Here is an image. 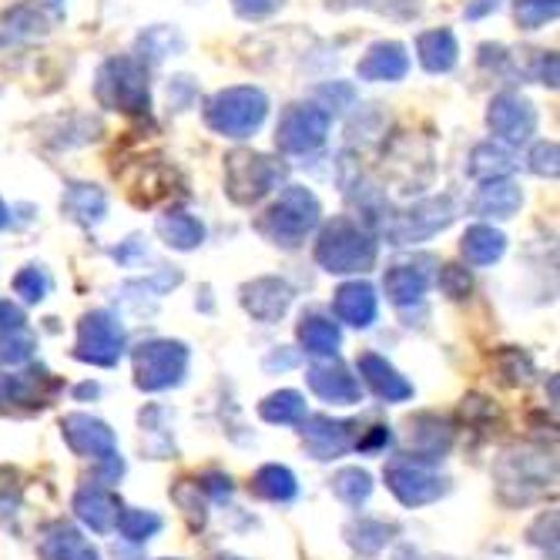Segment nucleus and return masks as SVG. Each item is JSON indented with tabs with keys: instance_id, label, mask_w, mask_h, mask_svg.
Here are the masks:
<instances>
[{
	"instance_id": "nucleus-1",
	"label": "nucleus",
	"mask_w": 560,
	"mask_h": 560,
	"mask_svg": "<svg viewBox=\"0 0 560 560\" xmlns=\"http://www.w3.org/2000/svg\"><path fill=\"white\" fill-rule=\"evenodd\" d=\"M456 219V206L450 198H423L410 209H386L366 206V222L389 245H417L443 232Z\"/></svg>"
},
{
	"instance_id": "nucleus-2",
	"label": "nucleus",
	"mask_w": 560,
	"mask_h": 560,
	"mask_svg": "<svg viewBox=\"0 0 560 560\" xmlns=\"http://www.w3.org/2000/svg\"><path fill=\"white\" fill-rule=\"evenodd\" d=\"M323 206L319 198L305 188V185H285L279 191V198L259 215L256 229L282 248H299L305 238H310L319 225Z\"/></svg>"
},
{
	"instance_id": "nucleus-3",
	"label": "nucleus",
	"mask_w": 560,
	"mask_h": 560,
	"mask_svg": "<svg viewBox=\"0 0 560 560\" xmlns=\"http://www.w3.org/2000/svg\"><path fill=\"white\" fill-rule=\"evenodd\" d=\"M316 262L329 276H355L376 266V238L366 225L355 219H332L319 242H316Z\"/></svg>"
},
{
	"instance_id": "nucleus-4",
	"label": "nucleus",
	"mask_w": 560,
	"mask_h": 560,
	"mask_svg": "<svg viewBox=\"0 0 560 560\" xmlns=\"http://www.w3.org/2000/svg\"><path fill=\"white\" fill-rule=\"evenodd\" d=\"M269 115V97L259 88H225L206 105V125L222 138H252Z\"/></svg>"
},
{
	"instance_id": "nucleus-5",
	"label": "nucleus",
	"mask_w": 560,
	"mask_h": 560,
	"mask_svg": "<svg viewBox=\"0 0 560 560\" xmlns=\"http://www.w3.org/2000/svg\"><path fill=\"white\" fill-rule=\"evenodd\" d=\"M94 94L108 112L121 115H148L151 91H148V71L135 58H112L101 65Z\"/></svg>"
},
{
	"instance_id": "nucleus-6",
	"label": "nucleus",
	"mask_w": 560,
	"mask_h": 560,
	"mask_svg": "<svg viewBox=\"0 0 560 560\" xmlns=\"http://www.w3.org/2000/svg\"><path fill=\"white\" fill-rule=\"evenodd\" d=\"M285 178V165H279L259 151H235L225 159V191L235 206H256L269 191H276Z\"/></svg>"
},
{
	"instance_id": "nucleus-7",
	"label": "nucleus",
	"mask_w": 560,
	"mask_h": 560,
	"mask_svg": "<svg viewBox=\"0 0 560 560\" xmlns=\"http://www.w3.org/2000/svg\"><path fill=\"white\" fill-rule=\"evenodd\" d=\"M188 376V346L178 339H151L135 349V383L144 393H162Z\"/></svg>"
},
{
	"instance_id": "nucleus-8",
	"label": "nucleus",
	"mask_w": 560,
	"mask_h": 560,
	"mask_svg": "<svg viewBox=\"0 0 560 560\" xmlns=\"http://www.w3.org/2000/svg\"><path fill=\"white\" fill-rule=\"evenodd\" d=\"M121 352H125V329L112 313L97 310L78 323L74 360L101 366V370H112V366H118Z\"/></svg>"
},
{
	"instance_id": "nucleus-9",
	"label": "nucleus",
	"mask_w": 560,
	"mask_h": 560,
	"mask_svg": "<svg viewBox=\"0 0 560 560\" xmlns=\"http://www.w3.org/2000/svg\"><path fill=\"white\" fill-rule=\"evenodd\" d=\"M332 115L323 105H292L282 112L276 128V144L285 155H310L329 135Z\"/></svg>"
},
{
	"instance_id": "nucleus-10",
	"label": "nucleus",
	"mask_w": 560,
	"mask_h": 560,
	"mask_svg": "<svg viewBox=\"0 0 560 560\" xmlns=\"http://www.w3.org/2000/svg\"><path fill=\"white\" fill-rule=\"evenodd\" d=\"M386 487L402 506H423L446 493V480L433 474L430 464H420L413 456H396V460L386 464Z\"/></svg>"
},
{
	"instance_id": "nucleus-11",
	"label": "nucleus",
	"mask_w": 560,
	"mask_h": 560,
	"mask_svg": "<svg viewBox=\"0 0 560 560\" xmlns=\"http://www.w3.org/2000/svg\"><path fill=\"white\" fill-rule=\"evenodd\" d=\"M487 125L500 144H527L537 131V112L521 94H497L487 108Z\"/></svg>"
},
{
	"instance_id": "nucleus-12",
	"label": "nucleus",
	"mask_w": 560,
	"mask_h": 560,
	"mask_svg": "<svg viewBox=\"0 0 560 560\" xmlns=\"http://www.w3.org/2000/svg\"><path fill=\"white\" fill-rule=\"evenodd\" d=\"M61 433L68 440V446L78 453V456H88V460H112L118 456V440L112 433L108 423H101L88 413H71L61 420Z\"/></svg>"
},
{
	"instance_id": "nucleus-13",
	"label": "nucleus",
	"mask_w": 560,
	"mask_h": 560,
	"mask_svg": "<svg viewBox=\"0 0 560 560\" xmlns=\"http://www.w3.org/2000/svg\"><path fill=\"white\" fill-rule=\"evenodd\" d=\"M302 443L316 460H336L349 446H355V423L349 420H332V417H305L299 423Z\"/></svg>"
},
{
	"instance_id": "nucleus-14",
	"label": "nucleus",
	"mask_w": 560,
	"mask_h": 560,
	"mask_svg": "<svg viewBox=\"0 0 560 560\" xmlns=\"http://www.w3.org/2000/svg\"><path fill=\"white\" fill-rule=\"evenodd\" d=\"M242 305L252 319L259 323H279L289 305H292V289L285 279H276V276H262L256 282H248L242 289Z\"/></svg>"
},
{
	"instance_id": "nucleus-15",
	"label": "nucleus",
	"mask_w": 560,
	"mask_h": 560,
	"mask_svg": "<svg viewBox=\"0 0 560 560\" xmlns=\"http://www.w3.org/2000/svg\"><path fill=\"white\" fill-rule=\"evenodd\" d=\"M305 383L310 389L323 399V402H332V406H355L363 399V386L355 380L342 363H316L305 373Z\"/></svg>"
},
{
	"instance_id": "nucleus-16",
	"label": "nucleus",
	"mask_w": 560,
	"mask_h": 560,
	"mask_svg": "<svg viewBox=\"0 0 560 560\" xmlns=\"http://www.w3.org/2000/svg\"><path fill=\"white\" fill-rule=\"evenodd\" d=\"M332 313L339 323L352 326V329H370L380 316V299H376V289L370 282H346L336 289L332 295Z\"/></svg>"
},
{
	"instance_id": "nucleus-17",
	"label": "nucleus",
	"mask_w": 560,
	"mask_h": 560,
	"mask_svg": "<svg viewBox=\"0 0 560 560\" xmlns=\"http://www.w3.org/2000/svg\"><path fill=\"white\" fill-rule=\"evenodd\" d=\"M355 370H360L363 383L386 402H406L413 396V383L399 376L393 363H386L380 352H363L360 360H355Z\"/></svg>"
},
{
	"instance_id": "nucleus-18",
	"label": "nucleus",
	"mask_w": 560,
	"mask_h": 560,
	"mask_svg": "<svg viewBox=\"0 0 560 560\" xmlns=\"http://www.w3.org/2000/svg\"><path fill=\"white\" fill-rule=\"evenodd\" d=\"M355 74H360V81H402L410 74V55L396 40H380L355 65Z\"/></svg>"
},
{
	"instance_id": "nucleus-19",
	"label": "nucleus",
	"mask_w": 560,
	"mask_h": 560,
	"mask_svg": "<svg viewBox=\"0 0 560 560\" xmlns=\"http://www.w3.org/2000/svg\"><path fill=\"white\" fill-rule=\"evenodd\" d=\"M40 560H101L94 544L71 524H50L37 540Z\"/></svg>"
},
{
	"instance_id": "nucleus-20",
	"label": "nucleus",
	"mask_w": 560,
	"mask_h": 560,
	"mask_svg": "<svg viewBox=\"0 0 560 560\" xmlns=\"http://www.w3.org/2000/svg\"><path fill=\"white\" fill-rule=\"evenodd\" d=\"M74 514L94 530V534H108L115 530V517H118V500L112 497V490L105 483H84L74 493Z\"/></svg>"
},
{
	"instance_id": "nucleus-21",
	"label": "nucleus",
	"mask_w": 560,
	"mask_h": 560,
	"mask_svg": "<svg viewBox=\"0 0 560 560\" xmlns=\"http://www.w3.org/2000/svg\"><path fill=\"white\" fill-rule=\"evenodd\" d=\"M58 389V380L47 370H27V373H8L0 376V402L14 406H44L50 393Z\"/></svg>"
},
{
	"instance_id": "nucleus-22",
	"label": "nucleus",
	"mask_w": 560,
	"mask_h": 560,
	"mask_svg": "<svg viewBox=\"0 0 560 560\" xmlns=\"http://www.w3.org/2000/svg\"><path fill=\"white\" fill-rule=\"evenodd\" d=\"M386 299L399 310H410V305H420L427 289H430V272L420 262H399L386 272L383 279Z\"/></svg>"
},
{
	"instance_id": "nucleus-23",
	"label": "nucleus",
	"mask_w": 560,
	"mask_h": 560,
	"mask_svg": "<svg viewBox=\"0 0 560 560\" xmlns=\"http://www.w3.org/2000/svg\"><path fill=\"white\" fill-rule=\"evenodd\" d=\"M521 206H524V191L506 178L483 182L480 195L474 198V212L483 219H514Z\"/></svg>"
},
{
	"instance_id": "nucleus-24",
	"label": "nucleus",
	"mask_w": 560,
	"mask_h": 560,
	"mask_svg": "<svg viewBox=\"0 0 560 560\" xmlns=\"http://www.w3.org/2000/svg\"><path fill=\"white\" fill-rule=\"evenodd\" d=\"M417 55H420V65L430 74H446V71L456 68V61H460V44H456V34L453 31L436 27V31L420 34Z\"/></svg>"
},
{
	"instance_id": "nucleus-25",
	"label": "nucleus",
	"mask_w": 560,
	"mask_h": 560,
	"mask_svg": "<svg viewBox=\"0 0 560 560\" xmlns=\"http://www.w3.org/2000/svg\"><path fill=\"white\" fill-rule=\"evenodd\" d=\"M453 430L436 417H420L410 430V456L420 464H433L450 450Z\"/></svg>"
},
{
	"instance_id": "nucleus-26",
	"label": "nucleus",
	"mask_w": 560,
	"mask_h": 560,
	"mask_svg": "<svg viewBox=\"0 0 560 560\" xmlns=\"http://www.w3.org/2000/svg\"><path fill=\"white\" fill-rule=\"evenodd\" d=\"M460 248H464V259H467L470 266L487 269V266H493V262L503 259V252H506V235L497 232L493 225H474V229L464 232Z\"/></svg>"
},
{
	"instance_id": "nucleus-27",
	"label": "nucleus",
	"mask_w": 560,
	"mask_h": 560,
	"mask_svg": "<svg viewBox=\"0 0 560 560\" xmlns=\"http://www.w3.org/2000/svg\"><path fill=\"white\" fill-rule=\"evenodd\" d=\"M299 346L302 352L310 355H319V360H332L342 346V332L332 319H323V316H305L299 323Z\"/></svg>"
},
{
	"instance_id": "nucleus-28",
	"label": "nucleus",
	"mask_w": 560,
	"mask_h": 560,
	"mask_svg": "<svg viewBox=\"0 0 560 560\" xmlns=\"http://www.w3.org/2000/svg\"><path fill=\"white\" fill-rule=\"evenodd\" d=\"M65 212L78 222V225H97L108 215V195L97 185H71L65 191Z\"/></svg>"
},
{
	"instance_id": "nucleus-29",
	"label": "nucleus",
	"mask_w": 560,
	"mask_h": 560,
	"mask_svg": "<svg viewBox=\"0 0 560 560\" xmlns=\"http://www.w3.org/2000/svg\"><path fill=\"white\" fill-rule=\"evenodd\" d=\"M155 229H159L162 242L178 248V252H191V248H198L201 242H206V225H201L188 212H168V215L159 219Z\"/></svg>"
},
{
	"instance_id": "nucleus-30",
	"label": "nucleus",
	"mask_w": 560,
	"mask_h": 560,
	"mask_svg": "<svg viewBox=\"0 0 560 560\" xmlns=\"http://www.w3.org/2000/svg\"><path fill=\"white\" fill-rule=\"evenodd\" d=\"M514 172V155L497 141H483L474 148L470 155V175L477 182H497V178H511Z\"/></svg>"
},
{
	"instance_id": "nucleus-31",
	"label": "nucleus",
	"mask_w": 560,
	"mask_h": 560,
	"mask_svg": "<svg viewBox=\"0 0 560 560\" xmlns=\"http://www.w3.org/2000/svg\"><path fill=\"white\" fill-rule=\"evenodd\" d=\"M252 490H256L262 500H272V503H289L295 500L299 493V480L289 467L282 464H266L256 477H252Z\"/></svg>"
},
{
	"instance_id": "nucleus-32",
	"label": "nucleus",
	"mask_w": 560,
	"mask_h": 560,
	"mask_svg": "<svg viewBox=\"0 0 560 560\" xmlns=\"http://www.w3.org/2000/svg\"><path fill=\"white\" fill-rule=\"evenodd\" d=\"M259 417L266 423H276V427H295L305 420V396L295 389H279V393L262 399Z\"/></svg>"
},
{
	"instance_id": "nucleus-33",
	"label": "nucleus",
	"mask_w": 560,
	"mask_h": 560,
	"mask_svg": "<svg viewBox=\"0 0 560 560\" xmlns=\"http://www.w3.org/2000/svg\"><path fill=\"white\" fill-rule=\"evenodd\" d=\"M115 527L125 540L131 544H144L162 530V517L151 514V511H138V506H118V517Z\"/></svg>"
},
{
	"instance_id": "nucleus-34",
	"label": "nucleus",
	"mask_w": 560,
	"mask_h": 560,
	"mask_svg": "<svg viewBox=\"0 0 560 560\" xmlns=\"http://www.w3.org/2000/svg\"><path fill=\"white\" fill-rule=\"evenodd\" d=\"M332 493H336L342 503H349V506H360V503H366L370 493H373V477H370L366 470H360V467H346V470H339V474L332 477Z\"/></svg>"
},
{
	"instance_id": "nucleus-35",
	"label": "nucleus",
	"mask_w": 560,
	"mask_h": 560,
	"mask_svg": "<svg viewBox=\"0 0 560 560\" xmlns=\"http://www.w3.org/2000/svg\"><path fill=\"white\" fill-rule=\"evenodd\" d=\"M393 534H396V527L386 524V521H360V524H352V527L346 530L349 544H352L355 550H363V553L383 550V547L393 540Z\"/></svg>"
},
{
	"instance_id": "nucleus-36",
	"label": "nucleus",
	"mask_w": 560,
	"mask_h": 560,
	"mask_svg": "<svg viewBox=\"0 0 560 560\" xmlns=\"http://www.w3.org/2000/svg\"><path fill=\"white\" fill-rule=\"evenodd\" d=\"M514 14H517V24H521V27L537 31V27L557 21V14H560V0H517V4H514Z\"/></svg>"
},
{
	"instance_id": "nucleus-37",
	"label": "nucleus",
	"mask_w": 560,
	"mask_h": 560,
	"mask_svg": "<svg viewBox=\"0 0 560 560\" xmlns=\"http://www.w3.org/2000/svg\"><path fill=\"white\" fill-rule=\"evenodd\" d=\"M31 352H34V336L27 329L0 332V366H21L31 360Z\"/></svg>"
},
{
	"instance_id": "nucleus-38",
	"label": "nucleus",
	"mask_w": 560,
	"mask_h": 560,
	"mask_svg": "<svg viewBox=\"0 0 560 560\" xmlns=\"http://www.w3.org/2000/svg\"><path fill=\"white\" fill-rule=\"evenodd\" d=\"M50 276H47V269H40V266H24L18 276H14V292L24 299V302H44L47 299V292H50Z\"/></svg>"
},
{
	"instance_id": "nucleus-39",
	"label": "nucleus",
	"mask_w": 560,
	"mask_h": 560,
	"mask_svg": "<svg viewBox=\"0 0 560 560\" xmlns=\"http://www.w3.org/2000/svg\"><path fill=\"white\" fill-rule=\"evenodd\" d=\"M182 47H185V40L178 34H172L168 27H155V31L141 34V50L151 61H162L172 55V50H182Z\"/></svg>"
},
{
	"instance_id": "nucleus-40",
	"label": "nucleus",
	"mask_w": 560,
	"mask_h": 560,
	"mask_svg": "<svg viewBox=\"0 0 560 560\" xmlns=\"http://www.w3.org/2000/svg\"><path fill=\"white\" fill-rule=\"evenodd\" d=\"M175 503L182 506V514L191 521V524H206V500H201V487L191 483V480H182L175 490H172Z\"/></svg>"
},
{
	"instance_id": "nucleus-41",
	"label": "nucleus",
	"mask_w": 560,
	"mask_h": 560,
	"mask_svg": "<svg viewBox=\"0 0 560 560\" xmlns=\"http://www.w3.org/2000/svg\"><path fill=\"white\" fill-rule=\"evenodd\" d=\"M500 373H503L506 383L524 386V383H530V376H534V363H530V355H524L521 349H506V352L500 355Z\"/></svg>"
},
{
	"instance_id": "nucleus-42",
	"label": "nucleus",
	"mask_w": 560,
	"mask_h": 560,
	"mask_svg": "<svg viewBox=\"0 0 560 560\" xmlns=\"http://www.w3.org/2000/svg\"><path fill=\"white\" fill-rule=\"evenodd\" d=\"M527 162H530V172L534 175L557 178V172H560V148H557V141H537Z\"/></svg>"
},
{
	"instance_id": "nucleus-43",
	"label": "nucleus",
	"mask_w": 560,
	"mask_h": 560,
	"mask_svg": "<svg viewBox=\"0 0 560 560\" xmlns=\"http://www.w3.org/2000/svg\"><path fill=\"white\" fill-rule=\"evenodd\" d=\"M4 37H34V34H40V18H37V11L34 8H14L11 14H4Z\"/></svg>"
},
{
	"instance_id": "nucleus-44",
	"label": "nucleus",
	"mask_w": 560,
	"mask_h": 560,
	"mask_svg": "<svg viewBox=\"0 0 560 560\" xmlns=\"http://www.w3.org/2000/svg\"><path fill=\"white\" fill-rule=\"evenodd\" d=\"M436 282H440L443 295H450V299H464V295H470V289H474L470 272L460 269V266H443L440 276H436Z\"/></svg>"
},
{
	"instance_id": "nucleus-45",
	"label": "nucleus",
	"mask_w": 560,
	"mask_h": 560,
	"mask_svg": "<svg viewBox=\"0 0 560 560\" xmlns=\"http://www.w3.org/2000/svg\"><path fill=\"white\" fill-rule=\"evenodd\" d=\"M232 8L245 21H262V18H269V14H276L282 8V0H232Z\"/></svg>"
},
{
	"instance_id": "nucleus-46",
	"label": "nucleus",
	"mask_w": 560,
	"mask_h": 560,
	"mask_svg": "<svg viewBox=\"0 0 560 560\" xmlns=\"http://www.w3.org/2000/svg\"><path fill=\"white\" fill-rule=\"evenodd\" d=\"M363 4L389 18H413L420 11V0H363Z\"/></svg>"
},
{
	"instance_id": "nucleus-47",
	"label": "nucleus",
	"mask_w": 560,
	"mask_h": 560,
	"mask_svg": "<svg viewBox=\"0 0 560 560\" xmlns=\"http://www.w3.org/2000/svg\"><path fill=\"white\" fill-rule=\"evenodd\" d=\"M319 97H326L329 105H326V112L332 115V112H346L349 105H352V88L349 84H339V81H332V84H326V88H319Z\"/></svg>"
},
{
	"instance_id": "nucleus-48",
	"label": "nucleus",
	"mask_w": 560,
	"mask_h": 560,
	"mask_svg": "<svg viewBox=\"0 0 560 560\" xmlns=\"http://www.w3.org/2000/svg\"><path fill=\"white\" fill-rule=\"evenodd\" d=\"M11 329H24V313L11 299H0V332H11Z\"/></svg>"
},
{
	"instance_id": "nucleus-49",
	"label": "nucleus",
	"mask_w": 560,
	"mask_h": 560,
	"mask_svg": "<svg viewBox=\"0 0 560 560\" xmlns=\"http://www.w3.org/2000/svg\"><path fill=\"white\" fill-rule=\"evenodd\" d=\"M386 443H389V430L386 427H373L366 436H355V450H363V453L383 450Z\"/></svg>"
},
{
	"instance_id": "nucleus-50",
	"label": "nucleus",
	"mask_w": 560,
	"mask_h": 560,
	"mask_svg": "<svg viewBox=\"0 0 560 560\" xmlns=\"http://www.w3.org/2000/svg\"><path fill=\"white\" fill-rule=\"evenodd\" d=\"M201 490H209V493L222 503V500H229V497H232V480H229V477H222V474H209L206 480H201Z\"/></svg>"
},
{
	"instance_id": "nucleus-51",
	"label": "nucleus",
	"mask_w": 560,
	"mask_h": 560,
	"mask_svg": "<svg viewBox=\"0 0 560 560\" xmlns=\"http://www.w3.org/2000/svg\"><path fill=\"white\" fill-rule=\"evenodd\" d=\"M112 256H115V259H118L121 266H131L135 259L148 256V248L141 245V238H128V242H125L121 248H115V252H112Z\"/></svg>"
},
{
	"instance_id": "nucleus-52",
	"label": "nucleus",
	"mask_w": 560,
	"mask_h": 560,
	"mask_svg": "<svg viewBox=\"0 0 560 560\" xmlns=\"http://www.w3.org/2000/svg\"><path fill=\"white\" fill-rule=\"evenodd\" d=\"M537 81L547 84V88H557V58H553V50H547V55L537 58Z\"/></svg>"
},
{
	"instance_id": "nucleus-53",
	"label": "nucleus",
	"mask_w": 560,
	"mask_h": 560,
	"mask_svg": "<svg viewBox=\"0 0 560 560\" xmlns=\"http://www.w3.org/2000/svg\"><path fill=\"white\" fill-rule=\"evenodd\" d=\"M393 560H453V557H436V553H423V550H413V547H402Z\"/></svg>"
},
{
	"instance_id": "nucleus-54",
	"label": "nucleus",
	"mask_w": 560,
	"mask_h": 560,
	"mask_svg": "<svg viewBox=\"0 0 560 560\" xmlns=\"http://www.w3.org/2000/svg\"><path fill=\"white\" fill-rule=\"evenodd\" d=\"M11 225V212H8V206L0 201V229H8Z\"/></svg>"
},
{
	"instance_id": "nucleus-55",
	"label": "nucleus",
	"mask_w": 560,
	"mask_h": 560,
	"mask_svg": "<svg viewBox=\"0 0 560 560\" xmlns=\"http://www.w3.org/2000/svg\"><path fill=\"white\" fill-rule=\"evenodd\" d=\"M78 396H97V386H94V383H84V386L78 389Z\"/></svg>"
},
{
	"instance_id": "nucleus-56",
	"label": "nucleus",
	"mask_w": 560,
	"mask_h": 560,
	"mask_svg": "<svg viewBox=\"0 0 560 560\" xmlns=\"http://www.w3.org/2000/svg\"><path fill=\"white\" fill-rule=\"evenodd\" d=\"M219 560H242V557H219Z\"/></svg>"
}]
</instances>
